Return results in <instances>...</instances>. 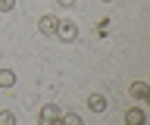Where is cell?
I'll return each mask as SVG.
<instances>
[{
  "mask_svg": "<svg viewBox=\"0 0 150 125\" xmlns=\"http://www.w3.org/2000/svg\"><path fill=\"white\" fill-rule=\"evenodd\" d=\"M13 6H16V0H0V13H9Z\"/></svg>",
  "mask_w": 150,
  "mask_h": 125,
  "instance_id": "30bf717a",
  "label": "cell"
},
{
  "mask_svg": "<svg viewBox=\"0 0 150 125\" xmlns=\"http://www.w3.org/2000/svg\"><path fill=\"white\" fill-rule=\"evenodd\" d=\"M59 119H63V125H84L81 116H75V113H66V116H59Z\"/></svg>",
  "mask_w": 150,
  "mask_h": 125,
  "instance_id": "9c48e42d",
  "label": "cell"
},
{
  "mask_svg": "<svg viewBox=\"0 0 150 125\" xmlns=\"http://www.w3.org/2000/svg\"><path fill=\"white\" fill-rule=\"evenodd\" d=\"M106 106H110V100H106L103 94H91L88 97V109H94V113H103Z\"/></svg>",
  "mask_w": 150,
  "mask_h": 125,
  "instance_id": "277c9868",
  "label": "cell"
},
{
  "mask_svg": "<svg viewBox=\"0 0 150 125\" xmlns=\"http://www.w3.org/2000/svg\"><path fill=\"white\" fill-rule=\"evenodd\" d=\"M128 91H131V97H138V100H150V88L144 85V81H134Z\"/></svg>",
  "mask_w": 150,
  "mask_h": 125,
  "instance_id": "8992f818",
  "label": "cell"
},
{
  "mask_svg": "<svg viewBox=\"0 0 150 125\" xmlns=\"http://www.w3.org/2000/svg\"><path fill=\"white\" fill-rule=\"evenodd\" d=\"M53 35H59V41H66V44H69V41L78 38V25H75L72 19H59V22H56V31H53Z\"/></svg>",
  "mask_w": 150,
  "mask_h": 125,
  "instance_id": "6da1fadb",
  "label": "cell"
},
{
  "mask_svg": "<svg viewBox=\"0 0 150 125\" xmlns=\"http://www.w3.org/2000/svg\"><path fill=\"white\" fill-rule=\"evenodd\" d=\"M56 3H59V6H66V10H69V6H75V0H56Z\"/></svg>",
  "mask_w": 150,
  "mask_h": 125,
  "instance_id": "7c38bea8",
  "label": "cell"
},
{
  "mask_svg": "<svg viewBox=\"0 0 150 125\" xmlns=\"http://www.w3.org/2000/svg\"><path fill=\"white\" fill-rule=\"evenodd\" d=\"M0 125H16V113L13 109H0Z\"/></svg>",
  "mask_w": 150,
  "mask_h": 125,
  "instance_id": "ba28073f",
  "label": "cell"
},
{
  "mask_svg": "<svg viewBox=\"0 0 150 125\" xmlns=\"http://www.w3.org/2000/svg\"><path fill=\"white\" fill-rule=\"evenodd\" d=\"M59 106L56 103H47V106H41V122H50V119H59Z\"/></svg>",
  "mask_w": 150,
  "mask_h": 125,
  "instance_id": "5b68a950",
  "label": "cell"
},
{
  "mask_svg": "<svg viewBox=\"0 0 150 125\" xmlns=\"http://www.w3.org/2000/svg\"><path fill=\"white\" fill-rule=\"evenodd\" d=\"M100 3H112V0H100Z\"/></svg>",
  "mask_w": 150,
  "mask_h": 125,
  "instance_id": "4fadbf2b",
  "label": "cell"
},
{
  "mask_svg": "<svg viewBox=\"0 0 150 125\" xmlns=\"http://www.w3.org/2000/svg\"><path fill=\"white\" fill-rule=\"evenodd\" d=\"M110 25H112V22H110V19H103V22H100V25H97V35H106V28H110Z\"/></svg>",
  "mask_w": 150,
  "mask_h": 125,
  "instance_id": "8fae6325",
  "label": "cell"
},
{
  "mask_svg": "<svg viewBox=\"0 0 150 125\" xmlns=\"http://www.w3.org/2000/svg\"><path fill=\"white\" fill-rule=\"evenodd\" d=\"M16 85V72L13 69H0V88H13Z\"/></svg>",
  "mask_w": 150,
  "mask_h": 125,
  "instance_id": "52a82bcc",
  "label": "cell"
},
{
  "mask_svg": "<svg viewBox=\"0 0 150 125\" xmlns=\"http://www.w3.org/2000/svg\"><path fill=\"white\" fill-rule=\"evenodd\" d=\"M144 122H147V113L141 106H128L125 109V125H144Z\"/></svg>",
  "mask_w": 150,
  "mask_h": 125,
  "instance_id": "7a4b0ae2",
  "label": "cell"
},
{
  "mask_svg": "<svg viewBox=\"0 0 150 125\" xmlns=\"http://www.w3.org/2000/svg\"><path fill=\"white\" fill-rule=\"evenodd\" d=\"M56 22H59V19H56L53 13H50V16H41V19H38V31H41V35H53Z\"/></svg>",
  "mask_w": 150,
  "mask_h": 125,
  "instance_id": "3957f363",
  "label": "cell"
}]
</instances>
